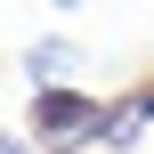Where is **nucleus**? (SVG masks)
Masks as SVG:
<instances>
[{
  "label": "nucleus",
  "instance_id": "20e7f679",
  "mask_svg": "<svg viewBox=\"0 0 154 154\" xmlns=\"http://www.w3.org/2000/svg\"><path fill=\"white\" fill-rule=\"evenodd\" d=\"M0 154H32V138H0Z\"/></svg>",
  "mask_w": 154,
  "mask_h": 154
},
{
  "label": "nucleus",
  "instance_id": "f03ea898",
  "mask_svg": "<svg viewBox=\"0 0 154 154\" xmlns=\"http://www.w3.org/2000/svg\"><path fill=\"white\" fill-rule=\"evenodd\" d=\"M81 57H89V49H81L73 32H49V41L24 49V81H32V89H65V81L81 73Z\"/></svg>",
  "mask_w": 154,
  "mask_h": 154
},
{
  "label": "nucleus",
  "instance_id": "7ed1b4c3",
  "mask_svg": "<svg viewBox=\"0 0 154 154\" xmlns=\"http://www.w3.org/2000/svg\"><path fill=\"white\" fill-rule=\"evenodd\" d=\"M138 138H146V106H138V97L106 106V130H97V146H106V154H130Z\"/></svg>",
  "mask_w": 154,
  "mask_h": 154
},
{
  "label": "nucleus",
  "instance_id": "39448f33",
  "mask_svg": "<svg viewBox=\"0 0 154 154\" xmlns=\"http://www.w3.org/2000/svg\"><path fill=\"white\" fill-rule=\"evenodd\" d=\"M49 8H89V0H49Z\"/></svg>",
  "mask_w": 154,
  "mask_h": 154
},
{
  "label": "nucleus",
  "instance_id": "f257e3e1",
  "mask_svg": "<svg viewBox=\"0 0 154 154\" xmlns=\"http://www.w3.org/2000/svg\"><path fill=\"white\" fill-rule=\"evenodd\" d=\"M97 130H106V106H97L81 81H65V89H32V146H49V154H81Z\"/></svg>",
  "mask_w": 154,
  "mask_h": 154
}]
</instances>
